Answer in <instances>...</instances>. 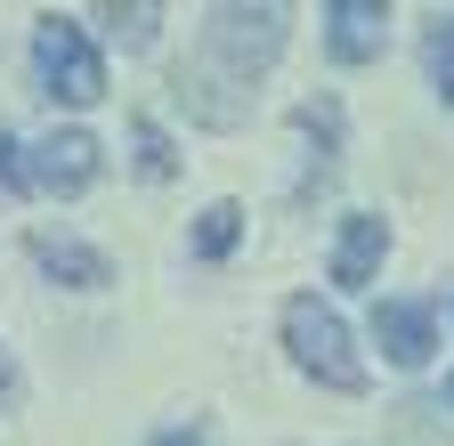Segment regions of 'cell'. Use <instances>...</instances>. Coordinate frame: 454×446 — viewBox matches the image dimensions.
<instances>
[{
	"label": "cell",
	"instance_id": "6da1fadb",
	"mask_svg": "<svg viewBox=\"0 0 454 446\" xmlns=\"http://www.w3.org/2000/svg\"><path fill=\"white\" fill-rule=\"evenodd\" d=\"M276 49H284V9H211V25H203V58H195L187 90H195V98H203L211 82L252 90V74L276 66Z\"/></svg>",
	"mask_w": 454,
	"mask_h": 446
},
{
	"label": "cell",
	"instance_id": "7a4b0ae2",
	"mask_svg": "<svg viewBox=\"0 0 454 446\" xmlns=\"http://www.w3.org/2000/svg\"><path fill=\"white\" fill-rule=\"evenodd\" d=\"M284 349H293V365H301L309 381L340 389V398H357V389H365V365H357V349H349V325H340L317 293L284 301Z\"/></svg>",
	"mask_w": 454,
	"mask_h": 446
},
{
	"label": "cell",
	"instance_id": "3957f363",
	"mask_svg": "<svg viewBox=\"0 0 454 446\" xmlns=\"http://www.w3.org/2000/svg\"><path fill=\"white\" fill-rule=\"evenodd\" d=\"M33 66H41L49 98H66V106H98V98H106V58H98V41H90L74 17H41Z\"/></svg>",
	"mask_w": 454,
	"mask_h": 446
},
{
	"label": "cell",
	"instance_id": "277c9868",
	"mask_svg": "<svg viewBox=\"0 0 454 446\" xmlns=\"http://www.w3.org/2000/svg\"><path fill=\"white\" fill-rule=\"evenodd\" d=\"M98 162H106V146L90 130H49L25 146V187L33 195H82L98 179Z\"/></svg>",
	"mask_w": 454,
	"mask_h": 446
},
{
	"label": "cell",
	"instance_id": "5b68a950",
	"mask_svg": "<svg viewBox=\"0 0 454 446\" xmlns=\"http://www.w3.org/2000/svg\"><path fill=\"white\" fill-rule=\"evenodd\" d=\"M373 341H381V357L389 365H430V341H438V325H430V309L422 301H381L373 309Z\"/></svg>",
	"mask_w": 454,
	"mask_h": 446
},
{
	"label": "cell",
	"instance_id": "8992f818",
	"mask_svg": "<svg viewBox=\"0 0 454 446\" xmlns=\"http://www.w3.org/2000/svg\"><path fill=\"white\" fill-rule=\"evenodd\" d=\"M381 33H389V17L373 9V0H325V49L340 66L381 58Z\"/></svg>",
	"mask_w": 454,
	"mask_h": 446
},
{
	"label": "cell",
	"instance_id": "52a82bcc",
	"mask_svg": "<svg viewBox=\"0 0 454 446\" xmlns=\"http://www.w3.org/2000/svg\"><path fill=\"white\" fill-rule=\"evenodd\" d=\"M381 252H389V219H373V211H357V219H340V244H333V285H340V293H357V285H373V268H381Z\"/></svg>",
	"mask_w": 454,
	"mask_h": 446
},
{
	"label": "cell",
	"instance_id": "ba28073f",
	"mask_svg": "<svg viewBox=\"0 0 454 446\" xmlns=\"http://www.w3.org/2000/svg\"><path fill=\"white\" fill-rule=\"evenodd\" d=\"M33 260H41L49 285H74V293H106V285H114L106 252H90V244H74V236H33Z\"/></svg>",
	"mask_w": 454,
	"mask_h": 446
},
{
	"label": "cell",
	"instance_id": "9c48e42d",
	"mask_svg": "<svg viewBox=\"0 0 454 446\" xmlns=\"http://www.w3.org/2000/svg\"><path fill=\"white\" fill-rule=\"evenodd\" d=\"M236 236H244V203H211V211L195 219V252H203V260H227V252H236Z\"/></svg>",
	"mask_w": 454,
	"mask_h": 446
},
{
	"label": "cell",
	"instance_id": "30bf717a",
	"mask_svg": "<svg viewBox=\"0 0 454 446\" xmlns=\"http://www.w3.org/2000/svg\"><path fill=\"white\" fill-rule=\"evenodd\" d=\"M130 146H138V179H170L179 154H170V130L162 122H130Z\"/></svg>",
	"mask_w": 454,
	"mask_h": 446
},
{
	"label": "cell",
	"instance_id": "8fae6325",
	"mask_svg": "<svg viewBox=\"0 0 454 446\" xmlns=\"http://www.w3.org/2000/svg\"><path fill=\"white\" fill-rule=\"evenodd\" d=\"M422 58H430V82H438V98H454V17H438V25H430Z\"/></svg>",
	"mask_w": 454,
	"mask_h": 446
},
{
	"label": "cell",
	"instance_id": "7c38bea8",
	"mask_svg": "<svg viewBox=\"0 0 454 446\" xmlns=\"http://www.w3.org/2000/svg\"><path fill=\"white\" fill-rule=\"evenodd\" d=\"M154 17H162V9H146V0H130V9H106V25L122 33L130 49H146V41H154Z\"/></svg>",
	"mask_w": 454,
	"mask_h": 446
},
{
	"label": "cell",
	"instance_id": "4fadbf2b",
	"mask_svg": "<svg viewBox=\"0 0 454 446\" xmlns=\"http://www.w3.org/2000/svg\"><path fill=\"white\" fill-rule=\"evenodd\" d=\"M154 446H211L203 422H179V430H154Z\"/></svg>",
	"mask_w": 454,
	"mask_h": 446
},
{
	"label": "cell",
	"instance_id": "5bb4252c",
	"mask_svg": "<svg viewBox=\"0 0 454 446\" xmlns=\"http://www.w3.org/2000/svg\"><path fill=\"white\" fill-rule=\"evenodd\" d=\"M446 398H454V373H446Z\"/></svg>",
	"mask_w": 454,
	"mask_h": 446
},
{
	"label": "cell",
	"instance_id": "9a60e30c",
	"mask_svg": "<svg viewBox=\"0 0 454 446\" xmlns=\"http://www.w3.org/2000/svg\"><path fill=\"white\" fill-rule=\"evenodd\" d=\"M446 309H454V301H446Z\"/></svg>",
	"mask_w": 454,
	"mask_h": 446
}]
</instances>
